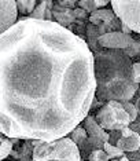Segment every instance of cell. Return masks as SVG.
Instances as JSON below:
<instances>
[{
    "label": "cell",
    "mask_w": 140,
    "mask_h": 161,
    "mask_svg": "<svg viewBox=\"0 0 140 161\" xmlns=\"http://www.w3.org/2000/svg\"><path fill=\"white\" fill-rule=\"evenodd\" d=\"M124 54H125V55H127L128 58H131V59L140 57V35L136 36V37H133V36H132V43H131V46L128 47L127 50H124Z\"/></svg>",
    "instance_id": "18"
},
{
    "label": "cell",
    "mask_w": 140,
    "mask_h": 161,
    "mask_svg": "<svg viewBox=\"0 0 140 161\" xmlns=\"http://www.w3.org/2000/svg\"><path fill=\"white\" fill-rule=\"evenodd\" d=\"M18 21V11L15 0L0 2V35L10 29Z\"/></svg>",
    "instance_id": "9"
},
{
    "label": "cell",
    "mask_w": 140,
    "mask_h": 161,
    "mask_svg": "<svg viewBox=\"0 0 140 161\" xmlns=\"http://www.w3.org/2000/svg\"><path fill=\"white\" fill-rule=\"evenodd\" d=\"M132 43V35H124L122 32L106 33L98 39V44L103 50H127Z\"/></svg>",
    "instance_id": "7"
},
{
    "label": "cell",
    "mask_w": 140,
    "mask_h": 161,
    "mask_svg": "<svg viewBox=\"0 0 140 161\" xmlns=\"http://www.w3.org/2000/svg\"><path fill=\"white\" fill-rule=\"evenodd\" d=\"M103 150H105V153L107 154L109 160H116V158H120V157H122L125 153L122 152L121 149H118L117 146H114L111 143H109V142H106L105 145H103Z\"/></svg>",
    "instance_id": "19"
},
{
    "label": "cell",
    "mask_w": 140,
    "mask_h": 161,
    "mask_svg": "<svg viewBox=\"0 0 140 161\" xmlns=\"http://www.w3.org/2000/svg\"><path fill=\"white\" fill-rule=\"evenodd\" d=\"M96 123L105 131H121L131 125V119L121 102L109 101L103 103L94 116Z\"/></svg>",
    "instance_id": "4"
},
{
    "label": "cell",
    "mask_w": 140,
    "mask_h": 161,
    "mask_svg": "<svg viewBox=\"0 0 140 161\" xmlns=\"http://www.w3.org/2000/svg\"><path fill=\"white\" fill-rule=\"evenodd\" d=\"M110 6L109 0H80L78 7L83 8L84 11H87L88 14H92L94 11H96L99 8Z\"/></svg>",
    "instance_id": "15"
},
{
    "label": "cell",
    "mask_w": 140,
    "mask_h": 161,
    "mask_svg": "<svg viewBox=\"0 0 140 161\" xmlns=\"http://www.w3.org/2000/svg\"><path fill=\"white\" fill-rule=\"evenodd\" d=\"M52 6H54L52 0H41V2H37V4H36L33 13L29 15V18L39 19V21H50V22H54Z\"/></svg>",
    "instance_id": "13"
},
{
    "label": "cell",
    "mask_w": 140,
    "mask_h": 161,
    "mask_svg": "<svg viewBox=\"0 0 140 161\" xmlns=\"http://www.w3.org/2000/svg\"><path fill=\"white\" fill-rule=\"evenodd\" d=\"M120 32H122L124 35H132V32H131V29L127 26V25H124L122 22H121V31Z\"/></svg>",
    "instance_id": "26"
},
{
    "label": "cell",
    "mask_w": 140,
    "mask_h": 161,
    "mask_svg": "<svg viewBox=\"0 0 140 161\" xmlns=\"http://www.w3.org/2000/svg\"><path fill=\"white\" fill-rule=\"evenodd\" d=\"M73 13H74V18H76V21H83V22H88V18H89V14H88L87 11H84L83 8H80L78 6H77L74 10H73Z\"/></svg>",
    "instance_id": "23"
},
{
    "label": "cell",
    "mask_w": 140,
    "mask_h": 161,
    "mask_svg": "<svg viewBox=\"0 0 140 161\" xmlns=\"http://www.w3.org/2000/svg\"><path fill=\"white\" fill-rule=\"evenodd\" d=\"M121 105H122V108L125 109V112H127L128 116H129L131 124L136 123V120H137V117H139L137 106H136L135 103H132V102H121Z\"/></svg>",
    "instance_id": "21"
},
{
    "label": "cell",
    "mask_w": 140,
    "mask_h": 161,
    "mask_svg": "<svg viewBox=\"0 0 140 161\" xmlns=\"http://www.w3.org/2000/svg\"><path fill=\"white\" fill-rule=\"evenodd\" d=\"M67 138L74 142V143L77 145V147H80V146H83L84 143H85V141L88 139V134H87V131L84 130V127L80 124V125H77L73 131H70Z\"/></svg>",
    "instance_id": "16"
},
{
    "label": "cell",
    "mask_w": 140,
    "mask_h": 161,
    "mask_svg": "<svg viewBox=\"0 0 140 161\" xmlns=\"http://www.w3.org/2000/svg\"><path fill=\"white\" fill-rule=\"evenodd\" d=\"M94 54L61 25L19 17L0 35V134L50 142L67 136L95 98Z\"/></svg>",
    "instance_id": "1"
},
{
    "label": "cell",
    "mask_w": 140,
    "mask_h": 161,
    "mask_svg": "<svg viewBox=\"0 0 140 161\" xmlns=\"http://www.w3.org/2000/svg\"><path fill=\"white\" fill-rule=\"evenodd\" d=\"M129 128L131 130H133V131H136V132L140 135V123H132L129 125Z\"/></svg>",
    "instance_id": "27"
},
{
    "label": "cell",
    "mask_w": 140,
    "mask_h": 161,
    "mask_svg": "<svg viewBox=\"0 0 140 161\" xmlns=\"http://www.w3.org/2000/svg\"><path fill=\"white\" fill-rule=\"evenodd\" d=\"M84 37H85V43H87L88 48L91 50L92 54L96 53L99 50H102L98 44V39L100 37V35H99L96 26H94L92 24L88 22L87 26H85V36H84Z\"/></svg>",
    "instance_id": "14"
},
{
    "label": "cell",
    "mask_w": 140,
    "mask_h": 161,
    "mask_svg": "<svg viewBox=\"0 0 140 161\" xmlns=\"http://www.w3.org/2000/svg\"><path fill=\"white\" fill-rule=\"evenodd\" d=\"M58 6L65 7V8H70V10H74L77 6H78V2L77 0H58L55 2Z\"/></svg>",
    "instance_id": "24"
},
{
    "label": "cell",
    "mask_w": 140,
    "mask_h": 161,
    "mask_svg": "<svg viewBox=\"0 0 140 161\" xmlns=\"http://www.w3.org/2000/svg\"><path fill=\"white\" fill-rule=\"evenodd\" d=\"M94 76L95 98L102 103L131 102L140 87L133 80V61L121 50L102 48L94 53Z\"/></svg>",
    "instance_id": "2"
},
{
    "label": "cell",
    "mask_w": 140,
    "mask_h": 161,
    "mask_svg": "<svg viewBox=\"0 0 140 161\" xmlns=\"http://www.w3.org/2000/svg\"><path fill=\"white\" fill-rule=\"evenodd\" d=\"M13 147H14V145L10 138H6L3 142H0V161H4L10 156Z\"/></svg>",
    "instance_id": "20"
},
{
    "label": "cell",
    "mask_w": 140,
    "mask_h": 161,
    "mask_svg": "<svg viewBox=\"0 0 140 161\" xmlns=\"http://www.w3.org/2000/svg\"><path fill=\"white\" fill-rule=\"evenodd\" d=\"M113 161H129V157H128L127 154H124L122 157H120V158H116V160H113Z\"/></svg>",
    "instance_id": "28"
},
{
    "label": "cell",
    "mask_w": 140,
    "mask_h": 161,
    "mask_svg": "<svg viewBox=\"0 0 140 161\" xmlns=\"http://www.w3.org/2000/svg\"><path fill=\"white\" fill-rule=\"evenodd\" d=\"M139 161H140V152H139Z\"/></svg>",
    "instance_id": "30"
},
{
    "label": "cell",
    "mask_w": 140,
    "mask_h": 161,
    "mask_svg": "<svg viewBox=\"0 0 140 161\" xmlns=\"http://www.w3.org/2000/svg\"><path fill=\"white\" fill-rule=\"evenodd\" d=\"M129 161H139V160H129Z\"/></svg>",
    "instance_id": "29"
},
{
    "label": "cell",
    "mask_w": 140,
    "mask_h": 161,
    "mask_svg": "<svg viewBox=\"0 0 140 161\" xmlns=\"http://www.w3.org/2000/svg\"><path fill=\"white\" fill-rule=\"evenodd\" d=\"M87 160L88 161H110L107 154L105 153V150H103V149H98V150L91 152Z\"/></svg>",
    "instance_id": "22"
},
{
    "label": "cell",
    "mask_w": 140,
    "mask_h": 161,
    "mask_svg": "<svg viewBox=\"0 0 140 161\" xmlns=\"http://www.w3.org/2000/svg\"><path fill=\"white\" fill-rule=\"evenodd\" d=\"M15 4L18 14H21L22 17H29L37 4V0H17Z\"/></svg>",
    "instance_id": "17"
},
{
    "label": "cell",
    "mask_w": 140,
    "mask_h": 161,
    "mask_svg": "<svg viewBox=\"0 0 140 161\" xmlns=\"http://www.w3.org/2000/svg\"><path fill=\"white\" fill-rule=\"evenodd\" d=\"M88 22L96 26L99 35L103 36L111 32H120L121 31V21L116 15V13L111 10V7H103L96 11L89 14Z\"/></svg>",
    "instance_id": "6"
},
{
    "label": "cell",
    "mask_w": 140,
    "mask_h": 161,
    "mask_svg": "<svg viewBox=\"0 0 140 161\" xmlns=\"http://www.w3.org/2000/svg\"><path fill=\"white\" fill-rule=\"evenodd\" d=\"M133 80L140 86V62H133Z\"/></svg>",
    "instance_id": "25"
},
{
    "label": "cell",
    "mask_w": 140,
    "mask_h": 161,
    "mask_svg": "<svg viewBox=\"0 0 140 161\" xmlns=\"http://www.w3.org/2000/svg\"><path fill=\"white\" fill-rule=\"evenodd\" d=\"M110 161H113V160H110Z\"/></svg>",
    "instance_id": "31"
},
{
    "label": "cell",
    "mask_w": 140,
    "mask_h": 161,
    "mask_svg": "<svg viewBox=\"0 0 140 161\" xmlns=\"http://www.w3.org/2000/svg\"><path fill=\"white\" fill-rule=\"evenodd\" d=\"M114 146L121 149L124 153L140 152V135L136 131L131 130L129 127H127L120 131V136Z\"/></svg>",
    "instance_id": "8"
},
{
    "label": "cell",
    "mask_w": 140,
    "mask_h": 161,
    "mask_svg": "<svg viewBox=\"0 0 140 161\" xmlns=\"http://www.w3.org/2000/svg\"><path fill=\"white\" fill-rule=\"evenodd\" d=\"M110 6L132 33L140 35V0H113Z\"/></svg>",
    "instance_id": "5"
},
{
    "label": "cell",
    "mask_w": 140,
    "mask_h": 161,
    "mask_svg": "<svg viewBox=\"0 0 140 161\" xmlns=\"http://www.w3.org/2000/svg\"><path fill=\"white\" fill-rule=\"evenodd\" d=\"M33 141H29V139H24L21 141V143L18 145V147H13L10 156L14 161H32L33 157Z\"/></svg>",
    "instance_id": "12"
},
{
    "label": "cell",
    "mask_w": 140,
    "mask_h": 161,
    "mask_svg": "<svg viewBox=\"0 0 140 161\" xmlns=\"http://www.w3.org/2000/svg\"><path fill=\"white\" fill-rule=\"evenodd\" d=\"M32 161H83L77 145L67 136L50 142L33 141Z\"/></svg>",
    "instance_id": "3"
},
{
    "label": "cell",
    "mask_w": 140,
    "mask_h": 161,
    "mask_svg": "<svg viewBox=\"0 0 140 161\" xmlns=\"http://www.w3.org/2000/svg\"><path fill=\"white\" fill-rule=\"evenodd\" d=\"M52 18H54L55 24L61 25L62 28H66V29H67L72 24H74V21H76L73 10L58 6L55 2H54V6H52Z\"/></svg>",
    "instance_id": "11"
},
{
    "label": "cell",
    "mask_w": 140,
    "mask_h": 161,
    "mask_svg": "<svg viewBox=\"0 0 140 161\" xmlns=\"http://www.w3.org/2000/svg\"><path fill=\"white\" fill-rule=\"evenodd\" d=\"M81 125L84 127V130L87 131L88 134V138H94V139H99V141H102L103 143H106V142H109L110 139V134L107 131H105L103 128L99 125L96 123V120H95V117L92 114H88L85 119L83 120V123H81Z\"/></svg>",
    "instance_id": "10"
}]
</instances>
